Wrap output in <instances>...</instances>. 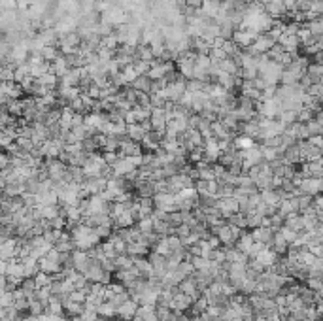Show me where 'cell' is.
<instances>
[{"instance_id": "6da1fadb", "label": "cell", "mask_w": 323, "mask_h": 321, "mask_svg": "<svg viewBox=\"0 0 323 321\" xmlns=\"http://www.w3.org/2000/svg\"><path fill=\"white\" fill-rule=\"evenodd\" d=\"M278 68H280V66H276V72H274L276 76H280V70H278ZM266 70H272V64H268V68H266ZM270 80H272V72L266 76V81H270Z\"/></svg>"}]
</instances>
